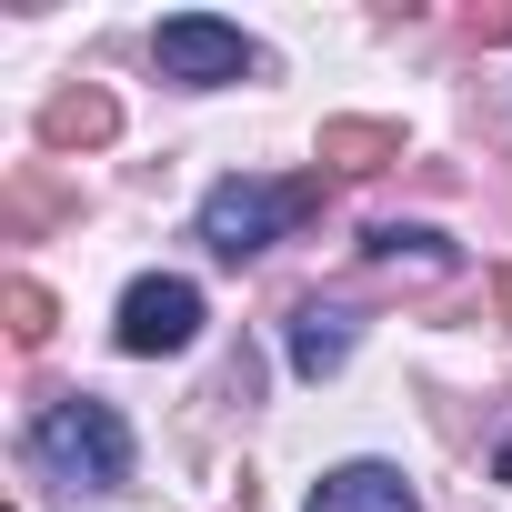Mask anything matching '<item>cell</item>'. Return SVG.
Listing matches in <instances>:
<instances>
[{
  "mask_svg": "<svg viewBox=\"0 0 512 512\" xmlns=\"http://www.w3.org/2000/svg\"><path fill=\"white\" fill-rule=\"evenodd\" d=\"M31 462H41L61 492H111V482H131V422H121L101 392H61V402H41V422H31Z\"/></svg>",
  "mask_w": 512,
  "mask_h": 512,
  "instance_id": "cell-1",
  "label": "cell"
},
{
  "mask_svg": "<svg viewBox=\"0 0 512 512\" xmlns=\"http://www.w3.org/2000/svg\"><path fill=\"white\" fill-rule=\"evenodd\" d=\"M312 201H322V181H211L201 191V241L221 262H251V251L282 241Z\"/></svg>",
  "mask_w": 512,
  "mask_h": 512,
  "instance_id": "cell-2",
  "label": "cell"
},
{
  "mask_svg": "<svg viewBox=\"0 0 512 512\" xmlns=\"http://www.w3.org/2000/svg\"><path fill=\"white\" fill-rule=\"evenodd\" d=\"M201 332V292L181 282V272H141L131 292H121V322H111V342L131 352V362H161V352H181Z\"/></svg>",
  "mask_w": 512,
  "mask_h": 512,
  "instance_id": "cell-3",
  "label": "cell"
},
{
  "mask_svg": "<svg viewBox=\"0 0 512 512\" xmlns=\"http://www.w3.org/2000/svg\"><path fill=\"white\" fill-rule=\"evenodd\" d=\"M151 61H161V81L221 91V81H241V71H251V41H241L231 21H201V11H181V21H161V31H151Z\"/></svg>",
  "mask_w": 512,
  "mask_h": 512,
  "instance_id": "cell-4",
  "label": "cell"
},
{
  "mask_svg": "<svg viewBox=\"0 0 512 512\" xmlns=\"http://www.w3.org/2000/svg\"><path fill=\"white\" fill-rule=\"evenodd\" d=\"M312 512H422V502H412V482L392 462H342V472H322Z\"/></svg>",
  "mask_w": 512,
  "mask_h": 512,
  "instance_id": "cell-5",
  "label": "cell"
},
{
  "mask_svg": "<svg viewBox=\"0 0 512 512\" xmlns=\"http://www.w3.org/2000/svg\"><path fill=\"white\" fill-rule=\"evenodd\" d=\"M111 131H121L111 91H51V101H41V141H51V151H91V141H111Z\"/></svg>",
  "mask_w": 512,
  "mask_h": 512,
  "instance_id": "cell-6",
  "label": "cell"
},
{
  "mask_svg": "<svg viewBox=\"0 0 512 512\" xmlns=\"http://www.w3.org/2000/svg\"><path fill=\"white\" fill-rule=\"evenodd\" d=\"M322 161L332 171H382V161H402V121H322Z\"/></svg>",
  "mask_w": 512,
  "mask_h": 512,
  "instance_id": "cell-7",
  "label": "cell"
},
{
  "mask_svg": "<svg viewBox=\"0 0 512 512\" xmlns=\"http://www.w3.org/2000/svg\"><path fill=\"white\" fill-rule=\"evenodd\" d=\"M342 362H352V322L312 302V312L292 322V372H302V382H322V372H342Z\"/></svg>",
  "mask_w": 512,
  "mask_h": 512,
  "instance_id": "cell-8",
  "label": "cell"
},
{
  "mask_svg": "<svg viewBox=\"0 0 512 512\" xmlns=\"http://www.w3.org/2000/svg\"><path fill=\"white\" fill-rule=\"evenodd\" d=\"M362 251H372V262H412V272H452V241L442 231H402V221H382Z\"/></svg>",
  "mask_w": 512,
  "mask_h": 512,
  "instance_id": "cell-9",
  "label": "cell"
},
{
  "mask_svg": "<svg viewBox=\"0 0 512 512\" xmlns=\"http://www.w3.org/2000/svg\"><path fill=\"white\" fill-rule=\"evenodd\" d=\"M0 312H11V342H21V352H41V342H51V322H61L41 282H11V292H0Z\"/></svg>",
  "mask_w": 512,
  "mask_h": 512,
  "instance_id": "cell-10",
  "label": "cell"
},
{
  "mask_svg": "<svg viewBox=\"0 0 512 512\" xmlns=\"http://www.w3.org/2000/svg\"><path fill=\"white\" fill-rule=\"evenodd\" d=\"M492 302H502V322H512V272H492Z\"/></svg>",
  "mask_w": 512,
  "mask_h": 512,
  "instance_id": "cell-11",
  "label": "cell"
},
{
  "mask_svg": "<svg viewBox=\"0 0 512 512\" xmlns=\"http://www.w3.org/2000/svg\"><path fill=\"white\" fill-rule=\"evenodd\" d=\"M492 472H502V482H512V442H502V452H492Z\"/></svg>",
  "mask_w": 512,
  "mask_h": 512,
  "instance_id": "cell-12",
  "label": "cell"
}]
</instances>
